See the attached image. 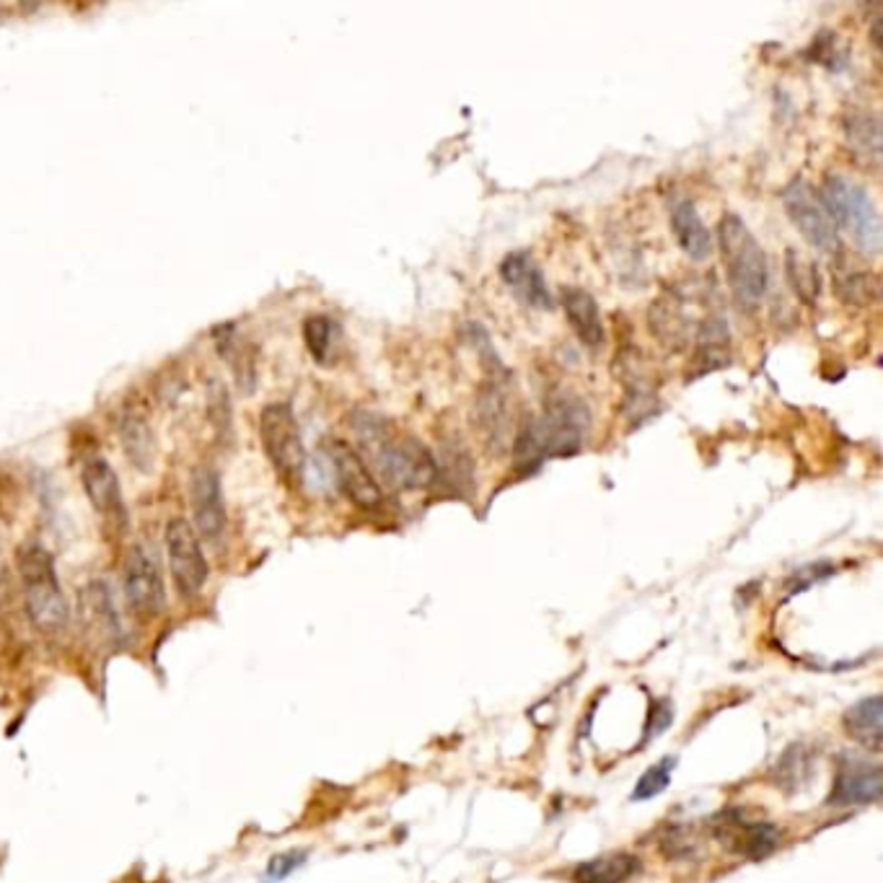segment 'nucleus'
<instances>
[{
  "label": "nucleus",
  "mask_w": 883,
  "mask_h": 883,
  "mask_svg": "<svg viewBox=\"0 0 883 883\" xmlns=\"http://www.w3.org/2000/svg\"><path fill=\"white\" fill-rule=\"evenodd\" d=\"M350 431L356 433V451L360 459L387 488L415 492L428 490L438 482L436 456L431 454V448L420 438L396 428L389 417L358 410L350 417Z\"/></svg>",
  "instance_id": "obj_1"
},
{
  "label": "nucleus",
  "mask_w": 883,
  "mask_h": 883,
  "mask_svg": "<svg viewBox=\"0 0 883 883\" xmlns=\"http://www.w3.org/2000/svg\"><path fill=\"white\" fill-rule=\"evenodd\" d=\"M718 252L734 299L744 309H757L770 286L767 255L741 215L726 213L718 223Z\"/></svg>",
  "instance_id": "obj_2"
},
{
  "label": "nucleus",
  "mask_w": 883,
  "mask_h": 883,
  "mask_svg": "<svg viewBox=\"0 0 883 883\" xmlns=\"http://www.w3.org/2000/svg\"><path fill=\"white\" fill-rule=\"evenodd\" d=\"M16 568L24 589V604L32 625L45 635H57L68 627L70 606L57 578L55 560L37 541L21 545L16 552Z\"/></svg>",
  "instance_id": "obj_3"
},
{
  "label": "nucleus",
  "mask_w": 883,
  "mask_h": 883,
  "mask_svg": "<svg viewBox=\"0 0 883 883\" xmlns=\"http://www.w3.org/2000/svg\"><path fill=\"white\" fill-rule=\"evenodd\" d=\"M819 198L837 231H845L860 255H881V215L875 200L858 179L831 171L824 177Z\"/></svg>",
  "instance_id": "obj_4"
},
{
  "label": "nucleus",
  "mask_w": 883,
  "mask_h": 883,
  "mask_svg": "<svg viewBox=\"0 0 883 883\" xmlns=\"http://www.w3.org/2000/svg\"><path fill=\"white\" fill-rule=\"evenodd\" d=\"M259 438L275 472L286 484H301L306 472V446L291 404L272 402L259 412Z\"/></svg>",
  "instance_id": "obj_5"
},
{
  "label": "nucleus",
  "mask_w": 883,
  "mask_h": 883,
  "mask_svg": "<svg viewBox=\"0 0 883 883\" xmlns=\"http://www.w3.org/2000/svg\"><path fill=\"white\" fill-rule=\"evenodd\" d=\"M541 454L547 459H568L581 451L591 428V410L578 394L557 392L547 400L545 415H534Z\"/></svg>",
  "instance_id": "obj_6"
},
{
  "label": "nucleus",
  "mask_w": 883,
  "mask_h": 883,
  "mask_svg": "<svg viewBox=\"0 0 883 883\" xmlns=\"http://www.w3.org/2000/svg\"><path fill=\"white\" fill-rule=\"evenodd\" d=\"M474 425L488 451L503 454L511 446L513 433H516V425H513V392L511 376L501 366V360L490 366L488 376L477 389Z\"/></svg>",
  "instance_id": "obj_7"
},
{
  "label": "nucleus",
  "mask_w": 883,
  "mask_h": 883,
  "mask_svg": "<svg viewBox=\"0 0 883 883\" xmlns=\"http://www.w3.org/2000/svg\"><path fill=\"white\" fill-rule=\"evenodd\" d=\"M783 205L787 219H791L795 231L811 249L829 257H835L842 249V236L831 223L827 208H824L819 198V190L814 185H808L803 177H795L783 190Z\"/></svg>",
  "instance_id": "obj_8"
},
{
  "label": "nucleus",
  "mask_w": 883,
  "mask_h": 883,
  "mask_svg": "<svg viewBox=\"0 0 883 883\" xmlns=\"http://www.w3.org/2000/svg\"><path fill=\"white\" fill-rule=\"evenodd\" d=\"M164 541H166V555H169L174 585H177V591L182 593L185 599H194L202 589H205L210 575L198 532H194L190 521L177 516L166 524Z\"/></svg>",
  "instance_id": "obj_9"
},
{
  "label": "nucleus",
  "mask_w": 883,
  "mask_h": 883,
  "mask_svg": "<svg viewBox=\"0 0 883 883\" xmlns=\"http://www.w3.org/2000/svg\"><path fill=\"white\" fill-rule=\"evenodd\" d=\"M324 459L332 469V480L343 495L360 511H379L383 490L360 454L343 438H329L324 444Z\"/></svg>",
  "instance_id": "obj_10"
},
{
  "label": "nucleus",
  "mask_w": 883,
  "mask_h": 883,
  "mask_svg": "<svg viewBox=\"0 0 883 883\" xmlns=\"http://www.w3.org/2000/svg\"><path fill=\"white\" fill-rule=\"evenodd\" d=\"M711 831L730 852L749 860H764L780 847L783 831L770 821L749 819L744 808H728L711 819Z\"/></svg>",
  "instance_id": "obj_11"
},
{
  "label": "nucleus",
  "mask_w": 883,
  "mask_h": 883,
  "mask_svg": "<svg viewBox=\"0 0 883 883\" xmlns=\"http://www.w3.org/2000/svg\"><path fill=\"white\" fill-rule=\"evenodd\" d=\"M125 596L130 610L141 619H156L166 606V585L154 552L146 547H130L125 557Z\"/></svg>",
  "instance_id": "obj_12"
},
{
  "label": "nucleus",
  "mask_w": 883,
  "mask_h": 883,
  "mask_svg": "<svg viewBox=\"0 0 883 883\" xmlns=\"http://www.w3.org/2000/svg\"><path fill=\"white\" fill-rule=\"evenodd\" d=\"M190 503L194 516L192 526L194 532H198V537L205 539L208 545L219 547L221 541L226 539L228 513H226V501H223L221 477L213 467L208 465L194 467L190 480Z\"/></svg>",
  "instance_id": "obj_13"
},
{
  "label": "nucleus",
  "mask_w": 883,
  "mask_h": 883,
  "mask_svg": "<svg viewBox=\"0 0 883 883\" xmlns=\"http://www.w3.org/2000/svg\"><path fill=\"white\" fill-rule=\"evenodd\" d=\"M81 484L86 498L93 505V511L110 524L114 532H122L127 526V505L122 495L120 477L114 472L107 459L99 454H86L81 461Z\"/></svg>",
  "instance_id": "obj_14"
},
{
  "label": "nucleus",
  "mask_w": 883,
  "mask_h": 883,
  "mask_svg": "<svg viewBox=\"0 0 883 883\" xmlns=\"http://www.w3.org/2000/svg\"><path fill=\"white\" fill-rule=\"evenodd\" d=\"M881 791H883L881 764L856 755H845L839 757L837 778L835 785H831L827 803L837 808L871 806V803L881 798Z\"/></svg>",
  "instance_id": "obj_15"
},
{
  "label": "nucleus",
  "mask_w": 883,
  "mask_h": 883,
  "mask_svg": "<svg viewBox=\"0 0 883 883\" xmlns=\"http://www.w3.org/2000/svg\"><path fill=\"white\" fill-rule=\"evenodd\" d=\"M501 278L505 286L511 288V293L516 295L521 303H526L528 309L537 311H549L555 306V295L549 291L545 272L537 259H534L532 252H511L505 255L501 262Z\"/></svg>",
  "instance_id": "obj_16"
},
{
  "label": "nucleus",
  "mask_w": 883,
  "mask_h": 883,
  "mask_svg": "<svg viewBox=\"0 0 883 883\" xmlns=\"http://www.w3.org/2000/svg\"><path fill=\"white\" fill-rule=\"evenodd\" d=\"M118 433L130 465H133L137 472H150L156 461V438L154 428H150L146 404L137 400V396H130V400H125V404H122L118 417Z\"/></svg>",
  "instance_id": "obj_17"
},
{
  "label": "nucleus",
  "mask_w": 883,
  "mask_h": 883,
  "mask_svg": "<svg viewBox=\"0 0 883 883\" xmlns=\"http://www.w3.org/2000/svg\"><path fill=\"white\" fill-rule=\"evenodd\" d=\"M831 282H835V295L845 306L865 309L879 299V275L842 249L831 257Z\"/></svg>",
  "instance_id": "obj_18"
},
{
  "label": "nucleus",
  "mask_w": 883,
  "mask_h": 883,
  "mask_svg": "<svg viewBox=\"0 0 883 883\" xmlns=\"http://www.w3.org/2000/svg\"><path fill=\"white\" fill-rule=\"evenodd\" d=\"M213 343L219 347L221 358L226 360V366L234 373L236 387L242 389L244 394H252L257 387V350L252 347L249 339H246L242 332L236 329V324H221V327L213 329Z\"/></svg>",
  "instance_id": "obj_19"
},
{
  "label": "nucleus",
  "mask_w": 883,
  "mask_h": 883,
  "mask_svg": "<svg viewBox=\"0 0 883 883\" xmlns=\"http://www.w3.org/2000/svg\"><path fill=\"white\" fill-rule=\"evenodd\" d=\"M560 303L570 327L575 332V337L581 339L589 350H602L606 343V329L596 299H593L589 291H583V288H565Z\"/></svg>",
  "instance_id": "obj_20"
},
{
  "label": "nucleus",
  "mask_w": 883,
  "mask_h": 883,
  "mask_svg": "<svg viewBox=\"0 0 883 883\" xmlns=\"http://www.w3.org/2000/svg\"><path fill=\"white\" fill-rule=\"evenodd\" d=\"M671 234H674L679 249L684 252L692 262H705L713 255V234L700 219L697 208L692 200L679 198L671 205Z\"/></svg>",
  "instance_id": "obj_21"
},
{
  "label": "nucleus",
  "mask_w": 883,
  "mask_h": 883,
  "mask_svg": "<svg viewBox=\"0 0 883 883\" xmlns=\"http://www.w3.org/2000/svg\"><path fill=\"white\" fill-rule=\"evenodd\" d=\"M648 327L658 343L669 347V350H684L694 335L684 301L674 299V295H663V299L653 301V306L648 311Z\"/></svg>",
  "instance_id": "obj_22"
},
{
  "label": "nucleus",
  "mask_w": 883,
  "mask_h": 883,
  "mask_svg": "<svg viewBox=\"0 0 883 883\" xmlns=\"http://www.w3.org/2000/svg\"><path fill=\"white\" fill-rule=\"evenodd\" d=\"M845 141L850 154L865 169L879 171L881 166V120L873 112H850L845 118Z\"/></svg>",
  "instance_id": "obj_23"
},
{
  "label": "nucleus",
  "mask_w": 883,
  "mask_h": 883,
  "mask_svg": "<svg viewBox=\"0 0 883 883\" xmlns=\"http://www.w3.org/2000/svg\"><path fill=\"white\" fill-rule=\"evenodd\" d=\"M845 730L863 744L865 749L881 751L883 749V700L879 694L856 702L850 711L845 713Z\"/></svg>",
  "instance_id": "obj_24"
},
{
  "label": "nucleus",
  "mask_w": 883,
  "mask_h": 883,
  "mask_svg": "<svg viewBox=\"0 0 883 883\" xmlns=\"http://www.w3.org/2000/svg\"><path fill=\"white\" fill-rule=\"evenodd\" d=\"M640 871V860L627 852H612V856H602L585 860L575 868L573 881L575 883H625Z\"/></svg>",
  "instance_id": "obj_25"
},
{
  "label": "nucleus",
  "mask_w": 883,
  "mask_h": 883,
  "mask_svg": "<svg viewBox=\"0 0 883 883\" xmlns=\"http://www.w3.org/2000/svg\"><path fill=\"white\" fill-rule=\"evenodd\" d=\"M785 280L791 286L795 299L806 306H814L821 295V270L814 259L803 255L798 249L785 252Z\"/></svg>",
  "instance_id": "obj_26"
},
{
  "label": "nucleus",
  "mask_w": 883,
  "mask_h": 883,
  "mask_svg": "<svg viewBox=\"0 0 883 883\" xmlns=\"http://www.w3.org/2000/svg\"><path fill=\"white\" fill-rule=\"evenodd\" d=\"M436 467L438 480H446L451 490L467 495L474 488V461L461 440L444 444V451H440V459H436Z\"/></svg>",
  "instance_id": "obj_27"
},
{
  "label": "nucleus",
  "mask_w": 883,
  "mask_h": 883,
  "mask_svg": "<svg viewBox=\"0 0 883 883\" xmlns=\"http://www.w3.org/2000/svg\"><path fill=\"white\" fill-rule=\"evenodd\" d=\"M335 322L324 314H314L303 322V343H306V350L311 353V358L316 364H327L332 343H335Z\"/></svg>",
  "instance_id": "obj_28"
},
{
  "label": "nucleus",
  "mask_w": 883,
  "mask_h": 883,
  "mask_svg": "<svg viewBox=\"0 0 883 883\" xmlns=\"http://www.w3.org/2000/svg\"><path fill=\"white\" fill-rule=\"evenodd\" d=\"M811 778V757L806 755L803 747L787 749L783 759L778 762V770H774V783L778 787H783L785 793L798 791L803 785V780Z\"/></svg>",
  "instance_id": "obj_29"
},
{
  "label": "nucleus",
  "mask_w": 883,
  "mask_h": 883,
  "mask_svg": "<svg viewBox=\"0 0 883 883\" xmlns=\"http://www.w3.org/2000/svg\"><path fill=\"white\" fill-rule=\"evenodd\" d=\"M677 767V757H666L661 762L650 767V770L642 772V778L638 780V785H635L633 791V801H648V798H656L658 793H663L666 787H669V780H671V770Z\"/></svg>",
  "instance_id": "obj_30"
},
{
  "label": "nucleus",
  "mask_w": 883,
  "mask_h": 883,
  "mask_svg": "<svg viewBox=\"0 0 883 883\" xmlns=\"http://www.w3.org/2000/svg\"><path fill=\"white\" fill-rule=\"evenodd\" d=\"M208 415L213 428L219 431L221 438H228V433H234V420H231V402L226 387L219 381H213V389L208 392Z\"/></svg>",
  "instance_id": "obj_31"
},
{
  "label": "nucleus",
  "mask_w": 883,
  "mask_h": 883,
  "mask_svg": "<svg viewBox=\"0 0 883 883\" xmlns=\"http://www.w3.org/2000/svg\"><path fill=\"white\" fill-rule=\"evenodd\" d=\"M306 863V852H286V856H275L267 865V883H280L282 879H288L295 868H301Z\"/></svg>",
  "instance_id": "obj_32"
},
{
  "label": "nucleus",
  "mask_w": 883,
  "mask_h": 883,
  "mask_svg": "<svg viewBox=\"0 0 883 883\" xmlns=\"http://www.w3.org/2000/svg\"><path fill=\"white\" fill-rule=\"evenodd\" d=\"M671 723V705L669 702H656L653 705V713H650V723H648V730H646V738H653V734H661L663 728H669Z\"/></svg>",
  "instance_id": "obj_33"
}]
</instances>
